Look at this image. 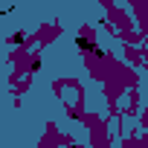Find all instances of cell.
Wrapping results in <instances>:
<instances>
[{
	"instance_id": "1",
	"label": "cell",
	"mask_w": 148,
	"mask_h": 148,
	"mask_svg": "<svg viewBox=\"0 0 148 148\" xmlns=\"http://www.w3.org/2000/svg\"><path fill=\"white\" fill-rule=\"evenodd\" d=\"M76 44H79V47H82V49H96V47H93V44H90V41H87V38H79V41H76Z\"/></svg>"
}]
</instances>
